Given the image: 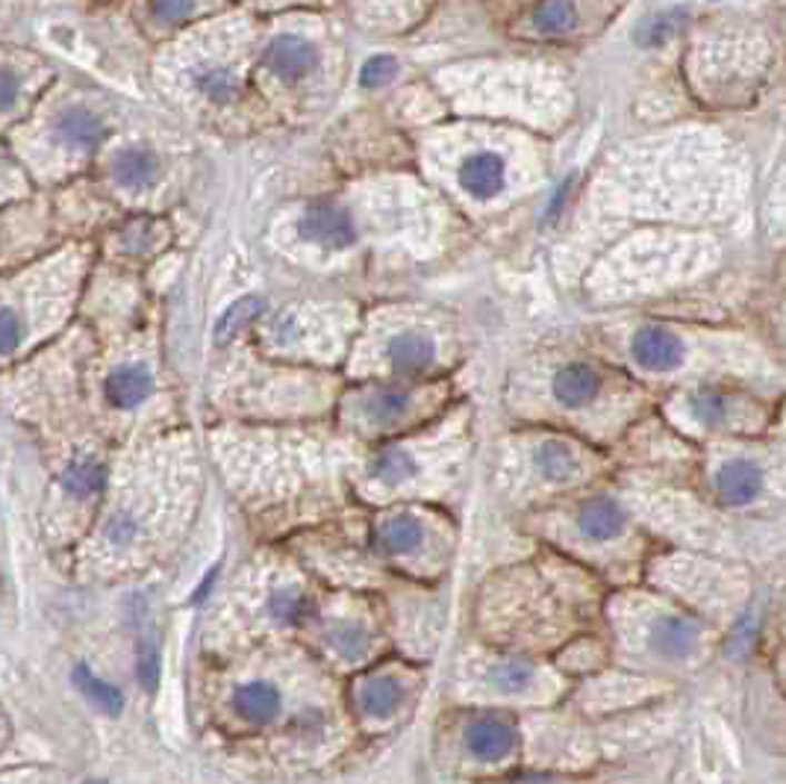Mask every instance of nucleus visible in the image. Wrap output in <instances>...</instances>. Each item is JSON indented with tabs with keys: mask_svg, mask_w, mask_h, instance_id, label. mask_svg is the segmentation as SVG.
I'll list each match as a JSON object with an SVG mask.
<instances>
[{
	"mask_svg": "<svg viewBox=\"0 0 786 784\" xmlns=\"http://www.w3.org/2000/svg\"><path fill=\"white\" fill-rule=\"evenodd\" d=\"M630 355L648 371H669L684 360V343L660 325H645L630 339Z\"/></svg>",
	"mask_w": 786,
	"mask_h": 784,
	"instance_id": "obj_1",
	"label": "nucleus"
},
{
	"mask_svg": "<svg viewBox=\"0 0 786 784\" xmlns=\"http://www.w3.org/2000/svg\"><path fill=\"white\" fill-rule=\"evenodd\" d=\"M301 237L325 248H348L357 239L351 216L334 204H312L301 219Z\"/></svg>",
	"mask_w": 786,
	"mask_h": 784,
	"instance_id": "obj_2",
	"label": "nucleus"
},
{
	"mask_svg": "<svg viewBox=\"0 0 786 784\" xmlns=\"http://www.w3.org/2000/svg\"><path fill=\"white\" fill-rule=\"evenodd\" d=\"M516 725L504 717H477L466 728V746L477 761H501L516 750Z\"/></svg>",
	"mask_w": 786,
	"mask_h": 784,
	"instance_id": "obj_3",
	"label": "nucleus"
},
{
	"mask_svg": "<svg viewBox=\"0 0 786 784\" xmlns=\"http://www.w3.org/2000/svg\"><path fill=\"white\" fill-rule=\"evenodd\" d=\"M651 649L660 652L663 658H689L695 646L702 643V628L689 616L663 614L648 628Z\"/></svg>",
	"mask_w": 786,
	"mask_h": 784,
	"instance_id": "obj_4",
	"label": "nucleus"
},
{
	"mask_svg": "<svg viewBox=\"0 0 786 784\" xmlns=\"http://www.w3.org/2000/svg\"><path fill=\"white\" fill-rule=\"evenodd\" d=\"M507 180V166L498 153L477 151L466 157L460 166V186L477 201H489L504 189Z\"/></svg>",
	"mask_w": 786,
	"mask_h": 784,
	"instance_id": "obj_5",
	"label": "nucleus"
},
{
	"mask_svg": "<svg viewBox=\"0 0 786 784\" xmlns=\"http://www.w3.org/2000/svg\"><path fill=\"white\" fill-rule=\"evenodd\" d=\"M266 60L275 75L283 80H298V77L310 75L318 62L316 44L301 39V36H277L275 42L268 44Z\"/></svg>",
	"mask_w": 786,
	"mask_h": 784,
	"instance_id": "obj_6",
	"label": "nucleus"
},
{
	"mask_svg": "<svg viewBox=\"0 0 786 784\" xmlns=\"http://www.w3.org/2000/svg\"><path fill=\"white\" fill-rule=\"evenodd\" d=\"M763 489V473L760 466L752 460H728L716 473V493L725 505L743 507L752 505L754 498L760 496Z\"/></svg>",
	"mask_w": 786,
	"mask_h": 784,
	"instance_id": "obj_7",
	"label": "nucleus"
},
{
	"mask_svg": "<svg viewBox=\"0 0 786 784\" xmlns=\"http://www.w3.org/2000/svg\"><path fill=\"white\" fill-rule=\"evenodd\" d=\"M551 389L554 398H557L563 407H571V410H575V407H584L589 405V401H595L598 389H601V378H598V371H595L593 366H586V363H566V366L554 375Z\"/></svg>",
	"mask_w": 786,
	"mask_h": 784,
	"instance_id": "obj_8",
	"label": "nucleus"
},
{
	"mask_svg": "<svg viewBox=\"0 0 786 784\" xmlns=\"http://www.w3.org/2000/svg\"><path fill=\"white\" fill-rule=\"evenodd\" d=\"M577 528H580L586 540L593 543L616 540L621 528H625V514H621V507L616 505L613 498H593V502H586V505L580 507Z\"/></svg>",
	"mask_w": 786,
	"mask_h": 784,
	"instance_id": "obj_9",
	"label": "nucleus"
},
{
	"mask_svg": "<svg viewBox=\"0 0 786 784\" xmlns=\"http://www.w3.org/2000/svg\"><path fill=\"white\" fill-rule=\"evenodd\" d=\"M434 357V339L421 334V330H404L389 343V363L404 375H419V371L430 369Z\"/></svg>",
	"mask_w": 786,
	"mask_h": 784,
	"instance_id": "obj_10",
	"label": "nucleus"
},
{
	"mask_svg": "<svg viewBox=\"0 0 786 784\" xmlns=\"http://www.w3.org/2000/svg\"><path fill=\"white\" fill-rule=\"evenodd\" d=\"M153 378L145 366H121L109 375L107 398L116 407H136L151 396Z\"/></svg>",
	"mask_w": 786,
	"mask_h": 784,
	"instance_id": "obj_11",
	"label": "nucleus"
},
{
	"mask_svg": "<svg viewBox=\"0 0 786 784\" xmlns=\"http://www.w3.org/2000/svg\"><path fill=\"white\" fill-rule=\"evenodd\" d=\"M404 699V687L395 682L392 675H375L366 678L357 691V705L366 717H389L398 711Z\"/></svg>",
	"mask_w": 786,
	"mask_h": 784,
	"instance_id": "obj_12",
	"label": "nucleus"
},
{
	"mask_svg": "<svg viewBox=\"0 0 786 784\" xmlns=\"http://www.w3.org/2000/svg\"><path fill=\"white\" fill-rule=\"evenodd\" d=\"M57 133L62 142L74 145V148H94L103 139V133H107V127H103V121L92 110L71 107V110H66L57 119Z\"/></svg>",
	"mask_w": 786,
	"mask_h": 784,
	"instance_id": "obj_13",
	"label": "nucleus"
},
{
	"mask_svg": "<svg viewBox=\"0 0 786 784\" xmlns=\"http://www.w3.org/2000/svg\"><path fill=\"white\" fill-rule=\"evenodd\" d=\"M534 464L545 482H569L577 473V455L566 439H543L534 451Z\"/></svg>",
	"mask_w": 786,
	"mask_h": 784,
	"instance_id": "obj_14",
	"label": "nucleus"
},
{
	"mask_svg": "<svg viewBox=\"0 0 786 784\" xmlns=\"http://www.w3.org/2000/svg\"><path fill=\"white\" fill-rule=\"evenodd\" d=\"M425 528L416 516L398 514L389 516L380 528H377V546L389 552V555H407L412 548L421 546Z\"/></svg>",
	"mask_w": 786,
	"mask_h": 784,
	"instance_id": "obj_15",
	"label": "nucleus"
},
{
	"mask_svg": "<svg viewBox=\"0 0 786 784\" xmlns=\"http://www.w3.org/2000/svg\"><path fill=\"white\" fill-rule=\"evenodd\" d=\"M233 708L251 723H268L280 711V693L266 682H253L239 687L233 696Z\"/></svg>",
	"mask_w": 786,
	"mask_h": 784,
	"instance_id": "obj_16",
	"label": "nucleus"
},
{
	"mask_svg": "<svg viewBox=\"0 0 786 784\" xmlns=\"http://www.w3.org/2000/svg\"><path fill=\"white\" fill-rule=\"evenodd\" d=\"M262 312H266V301H262L260 296H248V298H239L236 304H230L225 312H221V319H218L216 325V343L218 346H227V343H233L239 334H242L248 325H253V321L260 319Z\"/></svg>",
	"mask_w": 786,
	"mask_h": 784,
	"instance_id": "obj_17",
	"label": "nucleus"
},
{
	"mask_svg": "<svg viewBox=\"0 0 786 784\" xmlns=\"http://www.w3.org/2000/svg\"><path fill=\"white\" fill-rule=\"evenodd\" d=\"M157 171H159L157 157H153L151 151H145V148H127V151L118 153L116 180L121 186L142 189V186L157 180Z\"/></svg>",
	"mask_w": 786,
	"mask_h": 784,
	"instance_id": "obj_18",
	"label": "nucleus"
},
{
	"mask_svg": "<svg viewBox=\"0 0 786 784\" xmlns=\"http://www.w3.org/2000/svg\"><path fill=\"white\" fill-rule=\"evenodd\" d=\"M74 684L77 691L83 693L94 708H101L103 714H109V717H116V714H121V708H125V696L118 693V687H112V684H107L103 678H98L89 666L83 664L77 666Z\"/></svg>",
	"mask_w": 786,
	"mask_h": 784,
	"instance_id": "obj_19",
	"label": "nucleus"
},
{
	"mask_svg": "<svg viewBox=\"0 0 786 784\" xmlns=\"http://www.w3.org/2000/svg\"><path fill=\"white\" fill-rule=\"evenodd\" d=\"M362 410L375 425H392L410 410V396L404 389H375L362 401Z\"/></svg>",
	"mask_w": 786,
	"mask_h": 784,
	"instance_id": "obj_20",
	"label": "nucleus"
},
{
	"mask_svg": "<svg viewBox=\"0 0 786 784\" xmlns=\"http://www.w3.org/2000/svg\"><path fill=\"white\" fill-rule=\"evenodd\" d=\"M195 86L216 103L233 101V95L239 92V80L225 66H201L195 71Z\"/></svg>",
	"mask_w": 786,
	"mask_h": 784,
	"instance_id": "obj_21",
	"label": "nucleus"
},
{
	"mask_svg": "<svg viewBox=\"0 0 786 784\" xmlns=\"http://www.w3.org/2000/svg\"><path fill=\"white\" fill-rule=\"evenodd\" d=\"M577 16L571 0H543L534 12V27L545 36H563L575 27Z\"/></svg>",
	"mask_w": 786,
	"mask_h": 784,
	"instance_id": "obj_22",
	"label": "nucleus"
},
{
	"mask_svg": "<svg viewBox=\"0 0 786 784\" xmlns=\"http://www.w3.org/2000/svg\"><path fill=\"white\" fill-rule=\"evenodd\" d=\"M684 9H666V12H657L654 18H648L639 30H636V42L643 48H660L678 33L680 24H684Z\"/></svg>",
	"mask_w": 786,
	"mask_h": 784,
	"instance_id": "obj_23",
	"label": "nucleus"
},
{
	"mask_svg": "<svg viewBox=\"0 0 786 784\" xmlns=\"http://www.w3.org/2000/svg\"><path fill=\"white\" fill-rule=\"evenodd\" d=\"M103 478H107V473H103V466L94 457H80V460L68 466L62 484L74 496H92V493L103 487Z\"/></svg>",
	"mask_w": 786,
	"mask_h": 784,
	"instance_id": "obj_24",
	"label": "nucleus"
},
{
	"mask_svg": "<svg viewBox=\"0 0 786 784\" xmlns=\"http://www.w3.org/2000/svg\"><path fill=\"white\" fill-rule=\"evenodd\" d=\"M534 666L525 661L504 658L489 669V682L495 684V691L501 693H521L534 684Z\"/></svg>",
	"mask_w": 786,
	"mask_h": 784,
	"instance_id": "obj_25",
	"label": "nucleus"
},
{
	"mask_svg": "<svg viewBox=\"0 0 786 784\" xmlns=\"http://www.w3.org/2000/svg\"><path fill=\"white\" fill-rule=\"evenodd\" d=\"M412 473H416L412 457L407 455V451H401V448H384V451L375 457V464H371V475L384 484H401L407 482Z\"/></svg>",
	"mask_w": 786,
	"mask_h": 784,
	"instance_id": "obj_26",
	"label": "nucleus"
},
{
	"mask_svg": "<svg viewBox=\"0 0 786 784\" xmlns=\"http://www.w3.org/2000/svg\"><path fill=\"white\" fill-rule=\"evenodd\" d=\"M689 407H693L695 419L704 425H719L725 419V396L710 387L695 389L689 396Z\"/></svg>",
	"mask_w": 786,
	"mask_h": 784,
	"instance_id": "obj_27",
	"label": "nucleus"
},
{
	"mask_svg": "<svg viewBox=\"0 0 786 784\" xmlns=\"http://www.w3.org/2000/svg\"><path fill=\"white\" fill-rule=\"evenodd\" d=\"M310 611V599L298 591H283L271 596V614H275L277 619H283V623H301Z\"/></svg>",
	"mask_w": 786,
	"mask_h": 784,
	"instance_id": "obj_28",
	"label": "nucleus"
},
{
	"mask_svg": "<svg viewBox=\"0 0 786 784\" xmlns=\"http://www.w3.org/2000/svg\"><path fill=\"white\" fill-rule=\"evenodd\" d=\"M330 643L342 652L345 658H360L368 649V634L362 632L360 625H339L330 632Z\"/></svg>",
	"mask_w": 786,
	"mask_h": 784,
	"instance_id": "obj_29",
	"label": "nucleus"
},
{
	"mask_svg": "<svg viewBox=\"0 0 786 784\" xmlns=\"http://www.w3.org/2000/svg\"><path fill=\"white\" fill-rule=\"evenodd\" d=\"M395 71H398V66H395L392 57H371V60L362 66L360 83L366 86V89H377V86L389 83V80L395 77Z\"/></svg>",
	"mask_w": 786,
	"mask_h": 784,
	"instance_id": "obj_30",
	"label": "nucleus"
},
{
	"mask_svg": "<svg viewBox=\"0 0 786 784\" xmlns=\"http://www.w3.org/2000/svg\"><path fill=\"white\" fill-rule=\"evenodd\" d=\"M757 632H760V623H757V616L745 614L743 623L736 625L734 637H730V643H728L730 655H736V658H743L745 652H752L754 641H757Z\"/></svg>",
	"mask_w": 786,
	"mask_h": 784,
	"instance_id": "obj_31",
	"label": "nucleus"
},
{
	"mask_svg": "<svg viewBox=\"0 0 786 784\" xmlns=\"http://www.w3.org/2000/svg\"><path fill=\"white\" fill-rule=\"evenodd\" d=\"M139 682H142L145 691H157L159 658L151 643H142V646H139Z\"/></svg>",
	"mask_w": 786,
	"mask_h": 784,
	"instance_id": "obj_32",
	"label": "nucleus"
},
{
	"mask_svg": "<svg viewBox=\"0 0 786 784\" xmlns=\"http://www.w3.org/2000/svg\"><path fill=\"white\" fill-rule=\"evenodd\" d=\"M195 3L198 0H151V9L159 21H183L192 16Z\"/></svg>",
	"mask_w": 786,
	"mask_h": 784,
	"instance_id": "obj_33",
	"label": "nucleus"
},
{
	"mask_svg": "<svg viewBox=\"0 0 786 784\" xmlns=\"http://www.w3.org/2000/svg\"><path fill=\"white\" fill-rule=\"evenodd\" d=\"M21 343V321L12 310H0V355H9Z\"/></svg>",
	"mask_w": 786,
	"mask_h": 784,
	"instance_id": "obj_34",
	"label": "nucleus"
},
{
	"mask_svg": "<svg viewBox=\"0 0 786 784\" xmlns=\"http://www.w3.org/2000/svg\"><path fill=\"white\" fill-rule=\"evenodd\" d=\"M109 540L116 543V546H127V543L136 537V523L130 519V516H116L112 523H109Z\"/></svg>",
	"mask_w": 786,
	"mask_h": 784,
	"instance_id": "obj_35",
	"label": "nucleus"
},
{
	"mask_svg": "<svg viewBox=\"0 0 786 784\" xmlns=\"http://www.w3.org/2000/svg\"><path fill=\"white\" fill-rule=\"evenodd\" d=\"M18 98V80L9 71H0V110H9Z\"/></svg>",
	"mask_w": 786,
	"mask_h": 784,
	"instance_id": "obj_36",
	"label": "nucleus"
},
{
	"mask_svg": "<svg viewBox=\"0 0 786 784\" xmlns=\"http://www.w3.org/2000/svg\"><path fill=\"white\" fill-rule=\"evenodd\" d=\"M569 186H571V178L566 180V183L557 189V195H554V201L548 204V219H557L560 216V210H563V204H566V195H569Z\"/></svg>",
	"mask_w": 786,
	"mask_h": 784,
	"instance_id": "obj_37",
	"label": "nucleus"
},
{
	"mask_svg": "<svg viewBox=\"0 0 786 784\" xmlns=\"http://www.w3.org/2000/svg\"><path fill=\"white\" fill-rule=\"evenodd\" d=\"M0 169H3V160H0Z\"/></svg>",
	"mask_w": 786,
	"mask_h": 784,
	"instance_id": "obj_38",
	"label": "nucleus"
}]
</instances>
